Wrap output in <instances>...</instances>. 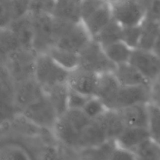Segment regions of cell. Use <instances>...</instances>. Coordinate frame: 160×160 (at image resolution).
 I'll list each match as a JSON object with an SVG mask.
<instances>
[{"label": "cell", "mask_w": 160, "mask_h": 160, "mask_svg": "<svg viewBox=\"0 0 160 160\" xmlns=\"http://www.w3.org/2000/svg\"><path fill=\"white\" fill-rule=\"evenodd\" d=\"M92 40L82 22L71 23L55 18L54 46L79 54Z\"/></svg>", "instance_id": "1"}, {"label": "cell", "mask_w": 160, "mask_h": 160, "mask_svg": "<svg viewBox=\"0 0 160 160\" xmlns=\"http://www.w3.org/2000/svg\"><path fill=\"white\" fill-rule=\"evenodd\" d=\"M37 56L34 50L20 48L2 58L1 66L14 83L21 82L34 78Z\"/></svg>", "instance_id": "2"}, {"label": "cell", "mask_w": 160, "mask_h": 160, "mask_svg": "<svg viewBox=\"0 0 160 160\" xmlns=\"http://www.w3.org/2000/svg\"><path fill=\"white\" fill-rule=\"evenodd\" d=\"M112 6L105 0H83L81 21L92 39L112 20Z\"/></svg>", "instance_id": "3"}, {"label": "cell", "mask_w": 160, "mask_h": 160, "mask_svg": "<svg viewBox=\"0 0 160 160\" xmlns=\"http://www.w3.org/2000/svg\"><path fill=\"white\" fill-rule=\"evenodd\" d=\"M70 71L57 63L48 53L38 54L34 67V79L47 90L53 86L67 84Z\"/></svg>", "instance_id": "4"}, {"label": "cell", "mask_w": 160, "mask_h": 160, "mask_svg": "<svg viewBox=\"0 0 160 160\" xmlns=\"http://www.w3.org/2000/svg\"><path fill=\"white\" fill-rule=\"evenodd\" d=\"M32 19L33 49L37 54L46 53L54 46L55 18L50 13H30Z\"/></svg>", "instance_id": "5"}, {"label": "cell", "mask_w": 160, "mask_h": 160, "mask_svg": "<svg viewBox=\"0 0 160 160\" xmlns=\"http://www.w3.org/2000/svg\"><path fill=\"white\" fill-rule=\"evenodd\" d=\"M20 114L36 126L51 132L59 118L45 93L25 108Z\"/></svg>", "instance_id": "6"}, {"label": "cell", "mask_w": 160, "mask_h": 160, "mask_svg": "<svg viewBox=\"0 0 160 160\" xmlns=\"http://www.w3.org/2000/svg\"><path fill=\"white\" fill-rule=\"evenodd\" d=\"M79 67L98 74L113 72L117 66L108 58L103 47L95 39L79 53Z\"/></svg>", "instance_id": "7"}, {"label": "cell", "mask_w": 160, "mask_h": 160, "mask_svg": "<svg viewBox=\"0 0 160 160\" xmlns=\"http://www.w3.org/2000/svg\"><path fill=\"white\" fill-rule=\"evenodd\" d=\"M111 6L112 17L123 27L138 26L146 17L143 0H121Z\"/></svg>", "instance_id": "8"}, {"label": "cell", "mask_w": 160, "mask_h": 160, "mask_svg": "<svg viewBox=\"0 0 160 160\" xmlns=\"http://www.w3.org/2000/svg\"><path fill=\"white\" fill-rule=\"evenodd\" d=\"M129 62L151 83L160 75V59L152 50L134 49Z\"/></svg>", "instance_id": "9"}, {"label": "cell", "mask_w": 160, "mask_h": 160, "mask_svg": "<svg viewBox=\"0 0 160 160\" xmlns=\"http://www.w3.org/2000/svg\"><path fill=\"white\" fill-rule=\"evenodd\" d=\"M45 94L42 86L34 78L15 83L13 102L16 109L20 113L26 107Z\"/></svg>", "instance_id": "10"}, {"label": "cell", "mask_w": 160, "mask_h": 160, "mask_svg": "<svg viewBox=\"0 0 160 160\" xmlns=\"http://www.w3.org/2000/svg\"><path fill=\"white\" fill-rule=\"evenodd\" d=\"M98 78V73L78 67L70 71L67 84L75 92L88 96H95Z\"/></svg>", "instance_id": "11"}, {"label": "cell", "mask_w": 160, "mask_h": 160, "mask_svg": "<svg viewBox=\"0 0 160 160\" xmlns=\"http://www.w3.org/2000/svg\"><path fill=\"white\" fill-rule=\"evenodd\" d=\"M121 85L113 72L99 74L95 96L98 97L108 109H117V101Z\"/></svg>", "instance_id": "12"}, {"label": "cell", "mask_w": 160, "mask_h": 160, "mask_svg": "<svg viewBox=\"0 0 160 160\" xmlns=\"http://www.w3.org/2000/svg\"><path fill=\"white\" fill-rule=\"evenodd\" d=\"M151 84L121 86L117 101V109L151 102Z\"/></svg>", "instance_id": "13"}, {"label": "cell", "mask_w": 160, "mask_h": 160, "mask_svg": "<svg viewBox=\"0 0 160 160\" xmlns=\"http://www.w3.org/2000/svg\"><path fill=\"white\" fill-rule=\"evenodd\" d=\"M109 140L101 120L99 119L92 120L80 134L76 151L87 147L99 145Z\"/></svg>", "instance_id": "14"}, {"label": "cell", "mask_w": 160, "mask_h": 160, "mask_svg": "<svg viewBox=\"0 0 160 160\" xmlns=\"http://www.w3.org/2000/svg\"><path fill=\"white\" fill-rule=\"evenodd\" d=\"M148 104H139L117 109L126 128H148Z\"/></svg>", "instance_id": "15"}, {"label": "cell", "mask_w": 160, "mask_h": 160, "mask_svg": "<svg viewBox=\"0 0 160 160\" xmlns=\"http://www.w3.org/2000/svg\"><path fill=\"white\" fill-rule=\"evenodd\" d=\"M83 0H56L52 16L58 20L71 23L81 21Z\"/></svg>", "instance_id": "16"}, {"label": "cell", "mask_w": 160, "mask_h": 160, "mask_svg": "<svg viewBox=\"0 0 160 160\" xmlns=\"http://www.w3.org/2000/svg\"><path fill=\"white\" fill-rule=\"evenodd\" d=\"M151 139L148 128H126L116 139L118 146L134 152L140 145Z\"/></svg>", "instance_id": "17"}, {"label": "cell", "mask_w": 160, "mask_h": 160, "mask_svg": "<svg viewBox=\"0 0 160 160\" xmlns=\"http://www.w3.org/2000/svg\"><path fill=\"white\" fill-rule=\"evenodd\" d=\"M17 37L22 48L33 49V23L31 14L18 20H13L7 27Z\"/></svg>", "instance_id": "18"}, {"label": "cell", "mask_w": 160, "mask_h": 160, "mask_svg": "<svg viewBox=\"0 0 160 160\" xmlns=\"http://www.w3.org/2000/svg\"><path fill=\"white\" fill-rule=\"evenodd\" d=\"M113 73L121 86L152 84L129 62L117 65Z\"/></svg>", "instance_id": "19"}, {"label": "cell", "mask_w": 160, "mask_h": 160, "mask_svg": "<svg viewBox=\"0 0 160 160\" xmlns=\"http://www.w3.org/2000/svg\"><path fill=\"white\" fill-rule=\"evenodd\" d=\"M52 105L59 117H62L69 109L68 100L70 88L67 84H61L53 86L44 91Z\"/></svg>", "instance_id": "20"}, {"label": "cell", "mask_w": 160, "mask_h": 160, "mask_svg": "<svg viewBox=\"0 0 160 160\" xmlns=\"http://www.w3.org/2000/svg\"><path fill=\"white\" fill-rule=\"evenodd\" d=\"M114 140H109L99 145L77 150L79 160H109L117 147Z\"/></svg>", "instance_id": "21"}, {"label": "cell", "mask_w": 160, "mask_h": 160, "mask_svg": "<svg viewBox=\"0 0 160 160\" xmlns=\"http://www.w3.org/2000/svg\"><path fill=\"white\" fill-rule=\"evenodd\" d=\"M99 120L106 130L109 140L116 141L126 128L120 112L117 109H108Z\"/></svg>", "instance_id": "22"}, {"label": "cell", "mask_w": 160, "mask_h": 160, "mask_svg": "<svg viewBox=\"0 0 160 160\" xmlns=\"http://www.w3.org/2000/svg\"><path fill=\"white\" fill-rule=\"evenodd\" d=\"M141 28L142 34L138 48L152 50L160 34V21L146 17L141 24Z\"/></svg>", "instance_id": "23"}, {"label": "cell", "mask_w": 160, "mask_h": 160, "mask_svg": "<svg viewBox=\"0 0 160 160\" xmlns=\"http://www.w3.org/2000/svg\"><path fill=\"white\" fill-rule=\"evenodd\" d=\"M46 53H48L59 65L68 71H72L79 67V54L68 50L62 49L52 46Z\"/></svg>", "instance_id": "24"}, {"label": "cell", "mask_w": 160, "mask_h": 160, "mask_svg": "<svg viewBox=\"0 0 160 160\" xmlns=\"http://www.w3.org/2000/svg\"><path fill=\"white\" fill-rule=\"evenodd\" d=\"M106 56L116 66L128 62L131 59L133 50L123 41L114 42L103 47Z\"/></svg>", "instance_id": "25"}, {"label": "cell", "mask_w": 160, "mask_h": 160, "mask_svg": "<svg viewBox=\"0 0 160 160\" xmlns=\"http://www.w3.org/2000/svg\"><path fill=\"white\" fill-rule=\"evenodd\" d=\"M122 34L123 26L112 18V20L94 39L97 41L102 46L105 47L114 42L122 41Z\"/></svg>", "instance_id": "26"}, {"label": "cell", "mask_w": 160, "mask_h": 160, "mask_svg": "<svg viewBox=\"0 0 160 160\" xmlns=\"http://www.w3.org/2000/svg\"><path fill=\"white\" fill-rule=\"evenodd\" d=\"M0 47H1V59L16 50L22 48L17 37L8 28H1Z\"/></svg>", "instance_id": "27"}, {"label": "cell", "mask_w": 160, "mask_h": 160, "mask_svg": "<svg viewBox=\"0 0 160 160\" xmlns=\"http://www.w3.org/2000/svg\"><path fill=\"white\" fill-rule=\"evenodd\" d=\"M149 121L148 131L151 139L160 146V107L150 102L148 104Z\"/></svg>", "instance_id": "28"}, {"label": "cell", "mask_w": 160, "mask_h": 160, "mask_svg": "<svg viewBox=\"0 0 160 160\" xmlns=\"http://www.w3.org/2000/svg\"><path fill=\"white\" fill-rule=\"evenodd\" d=\"M88 117L92 120H98L108 110L104 103L96 96H92L82 109Z\"/></svg>", "instance_id": "29"}, {"label": "cell", "mask_w": 160, "mask_h": 160, "mask_svg": "<svg viewBox=\"0 0 160 160\" xmlns=\"http://www.w3.org/2000/svg\"><path fill=\"white\" fill-rule=\"evenodd\" d=\"M142 34L141 25L132 27H123L122 41L132 49H136L139 47Z\"/></svg>", "instance_id": "30"}, {"label": "cell", "mask_w": 160, "mask_h": 160, "mask_svg": "<svg viewBox=\"0 0 160 160\" xmlns=\"http://www.w3.org/2000/svg\"><path fill=\"white\" fill-rule=\"evenodd\" d=\"M9 6L12 22L30 13V0H9Z\"/></svg>", "instance_id": "31"}, {"label": "cell", "mask_w": 160, "mask_h": 160, "mask_svg": "<svg viewBox=\"0 0 160 160\" xmlns=\"http://www.w3.org/2000/svg\"><path fill=\"white\" fill-rule=\"evenodd\" d=\"M56 0H30V13H50L52 15Z\"/></svg>", "instance_id": "32"}, {"label": "cell", "mask_w": 160, "mask_h": 160, "mask_svg": "<svg viewBox=\"0 0 160 160\" xmlns=\"http://www.w3.org/2000/svg\"><path fill=\"white\" fill-rule=\"evenodd\" d=\"M2 160H30L26 150L17 147H6L2 150Z\"/></svg>", "instance_id": "33"}, {"label": "cell", "mask_w": 160, "mask_h": 160, "mask_svg": "<svg viewBox=\"0 0 160 160\" xmlns=\"http://www.w3.org/2000/svg\"><path fill=\"white\" fill-rule=\"evenodd\" d=\"M91 97L92 96L83 95L70 88L68 100L69 109H82Z\"/></svg>", "instance_id": "34"}, {"label": "cell", "mask_w": 160, "mask_h": 160, "mask_svg": "<svg viewBox=\"0 0 160 160\" xmlns=\"http://www.w3.org/2000/svg\"><path fill=\"white\" fill-rule=\"evenodd\" d=\"M146 7V17L160 21V0H143Z\"/></svg>", "instance_id": "35"}, {"label": "cell", "mask_w": 160, "mask_h": 160, "mask_svg": "<svg viewBox=\"0 0 160 160\" xmlns=\"http://www.w3.org/2000/svg\"><path fill=\"white\" fill-rule=\"evenodd\" d=\"M109 160H138V159L134 152L117 145Z\"/></svg>", "instance_id": "36"}, {"label": "cell", "mask_w": 160, "mask_h": 160, "mask_svg": "<svg viewBox=\"0 0 160 160\" xmlns=\"http://www.w3.org/2000/svg\"><path fill=\"white\" fill-rule=\"evenodd\" d=\"M151 102L160 107V75L151 84Z\"/></svg>", "instance_id": "37"}, {"label": "cell", "mask_w": 160, "mask_h": 160, "mask_svg": "<svg viewBox=\"0 0 160 160\" xmlns=\"http://www.w3.org/2000/svg\"><path fill=\"white\" fill-rule=\"evenodd\" d=\"M152 51L153 52H154L155 54H156V56H157L160 59V34L158 36L154 45H153Z\"/></svg>", "instance_id": "38"}, {"label": "cell", "mask_w": 160, "mask_h": 160, "mask_svg": "<svg viewBox=\"0 0 160 160\" xmlns=\"http://www.w3.org/2000/svg\"><path fill=\"white\" fill-rule=\"evenodd\" d=\"M105 1L107 2L108 3H109V4L111 5V6H112V5L116 4V3L119 2H120L121 0H105Z\"/></svg>", "instance_id": "39"}, {"label": "cell", "mask_w": 160, "mask_h": 160, "mask_svg": "<svg viewBox=\"0 0 160 160\" xmlns=\"http://www.w3.org/2000/svg\"></svg>", "instance_id": "40"}]
</instances>
